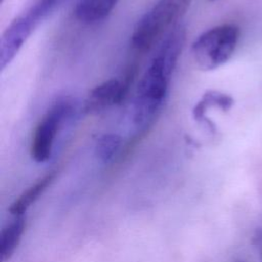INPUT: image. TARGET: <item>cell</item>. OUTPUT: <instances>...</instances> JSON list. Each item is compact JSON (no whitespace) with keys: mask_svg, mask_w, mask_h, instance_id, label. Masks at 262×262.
Returning a JSON list of instances; mask_svg holds the SVG:
<instances>
[{"mask_svg":"<svg viewBox=\"0 0 262 262\" xmlns=\"http://www.w3.org/2000/svg\"><path fill=\"white\" fill-rule=\"evenodd\" d=\"M185 39V27L182 25L173 27L162 41L138 83L132 121L141 131L152 125L164 105L171 77L182 52Z\"/></svg>","mask_w":262,"mask_h":262,"instance_id":"cell-1","label":"cell"},{"mask_svg":"<svg viewBox=\"0 0 262 262\" xmlns=\"http://www.w3.org/2000/svg\"><path fill=\"white\" fill-rule=\"evenodd\" d=\"M192 0H158L137 21L131 34V46L138 52L147 51L155 42L179 20Z\"/></svg>","mask_w":262,"mask_h":262,"instance_id":"cell-2","label":"cell"},{"mask_svg":"<svg viewBox=\"0 0 262 262\" xmlns=\"http://www.w3.org/2000/svg\"><path fill=\"white\" fill-rule=\"evenodd\" d=\"M239 38V29L233 24H223L202 33L191 45V55L196 67L212 71L232 56Z\"/></svg>","mask_w":262,"mask_h":262,"instance_id":"cell-3","label":"cell"},{"mask_svg":"<svg viewBox=\"0 0 262 262\" xmlns=\"http://www.w3.org/2000/svg\"><path fill=\"white\" fill-rule=\"evenodd\" d=\"M74 101L69 97L54 101L36 125L30 145L32 159L37 163H44L52 155L57 134L64 123L75 114Z\"/></svg>","mask_w":262,"mask_h":262,"instance_id":"cell-4","label":"cell"},{"mask_svg":"<svg viewBox=\"0 0 262 262\" xmlns=\"http://www.w3.org/2000/svg\"><path fill=\"white\" fill-rule=\"evenodd\" d=\"M135 68L131 67L122 79H108L92 88L83 105L85 114H98L111 106L120 104L127 96Z\"/></svg>","mask_w":262,"mask_h":262,"instance_id":"cell-5","label":"cell"},{"mask_svg":"<svg viewBox=\"0 0 262 262\" xmlns=\"http://www.w3.org/2000/svg\"><path fill=\"white\" fill-rule=\"evenodd\" d=\"M36 27L25 15H18L2 33L0 39V69L3 71L16 56Z\"/></svg>","mask_w":262,"mask_h":262,"instance_id":"cell-6","label":"cell"},{"mask_svg":"<svg viewBox=\"0 0 262 262\" xmlns=\"http://www.w3.org/2000/svg\"><path fill=\"white\" fill-rule=\"evenodd\" d=\"M233 98L225 93L216 91V90H209L203 94L200 100L194 104L192 108V117L194 121L199 123H204L210 131H216V126L214 123L207 118L206 113L211 107H218L223 112H227L233 105Z\"/></svg>","mask_w":262,"mask_h":262,"instance_id":"cell-7","label":"cell"},{"mask_svg":"<svg viewBox=\"0 0 262 262\" xmlns=\"http://www.w3.org/2000/svg\"><path fill=\"white\" fill-rule=\"evenodd\" d=\"M119 0H79L74 13L84 24H95L104 19Z\"/></svg>","mask_w":262,"mask_h":262,"instance_id":"cell-8","label":"cell"},{"mask_svg":"<svg viewBox=\"0 0 262 262\" xmlns=\"http://www.w3.org/2000/svg\"><path fill=\"white\" fill-rule=\"evenodd\" d=\"M26 228L25 219L17 216L12 222L7 224L0 235V256L5 262L8 260L17 248Z\"/></svg>","mask_w":262,"mask_h":262,"instance_id":"cell-9","label":"cell"},{"mask_svg":"<svg viewBox=\"0 0 262 262\" xmlns=\"http://www.w3.org/2000/svg\"><path fill=\"white\" fill-rule=\"evenodd\" d=\"M54 174L49 173L35 182L32 186H30L23 194L12 204L10 208L11 214L15 216H20L38 198L39 195L46 189L49 183L52 181Z\"/></svg>","mask_w":262,"mask_h":262,"instance_id":"cell-10","label":"cell"},{"mask_svg":"<svg viewBox=\"0 0 262 262\" xmlns=\"http://www.w3.org/2000/svg\"><path fill=\"white\" fill-rule=\"evenodd\" d=\"M122 146V137L116 133L100 135L95 143V155L103 163L111 162Z\"/></svg>","mask_w":262,"mask_h":262,"instance_id":"cell-11","label":"cell"},{"mask_svg":"<svg viewBox=\"0 0 262 262\" xmlns=\"http://www.w3.org/2000/svg\"><path fill=\"white\" fill-rule=\"evenodd\" d=\"M60 0H36L34 4L24 13L37 27L44 19Z\"/></svg>","mask_w":262,"mask_h":262,"instance_id":"cell-12","label":"cell"},{"mask_svg":"<svg viewBox=\"0 0 262 262\" xmlns=\"http://www.w3.org/2000/svg\"><path fill=\"white\" fill-rule=\"evenodd\" d=\"M3 1H4V0H1V3H2V2H3Z\"/></svg>","mask_w":262,"mask_h":262,"instance_id":"cell-13","label":"cell"},{"mask_svg":"<svg viewBox=\"0 0 262 262\" xmlns=\"http://www.w3.org/2000/svg\"><path fill=\"white\" fill-rule=\"evenodd\" d=\"M209 1H215V0H209Z\"/></svg>","mask_w":262,"mask_h":262,"instance_id":"cell-14","label":"cell"}]
</instances>
